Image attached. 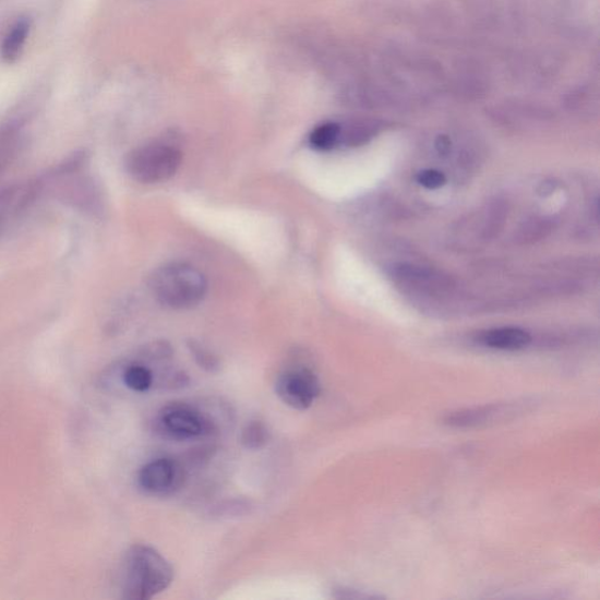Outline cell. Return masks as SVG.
<instances>
[{
    "mask_svg": "<svg viewBox=\"0 0 600 600\" xmlns=\"http://www.w3.org/2000/svg\"><path fill=\"white\" fill-rule=\"evenodd\" d=\"M172 579V566L152 547L134 545L124 557L122 568L124 599H151L168 589Z\"/></svg>",
    "mask_w": 600,
    "mask_h": 600,
    "instance_id": "obj_1",
    "label": "cell"
},
{
    "mask_svg": "<svg viewBox=\"0 0 600 600\" xmlns=\"http://www.w3.org/2000/svg\"><path fill=\"white\" fill-rule=\"evenodd\" d=\"M149 286L157 302L172 310L197 307L208 291L204 275L185 263H170L157 268Z\"/></svg>",
    "mask_w": 600,
    "mask_h": 600,
    "instance_id": "obj_2",
    "label": "cell"
},
{
    "mask_svg": "<svg viewBox=\"0 0 600 600\" xmlns=\"http://www.w3.org/2000/svg\"><path fill=\"white\" fill-rule=\"evenodd\" d=\"M182 163V153L171 145L149 144L132 151L125 157V170L140 183H161L176 176Z\"/></svg>",
    "mask_w": 600,
    "mask_h": 600,
    "instance_id": "obj_3",
    "label": "cell"
},
{
    "mask_svg": "<svg viewBox=\"0 0 600 600\" xmlns=\"http://www.w3.org/2000/svg\"><path fill=\"white\" fill-rule=\"evenodd\" d=\"M155 423L157 432L173 440H192L214 432V423L201 410L187 404L164 407Z\"/></svg>",
    "mask_w": 600,
    "mask_h": 600,
    "instance_id": "obj_4",
    "label": "cell"
},
{
    "mask_svg": "<svg viewBox=\"0 0 600 600\" xmlns=\"http://www.w3.org/2000/svg\"><path fill=\"white\" fill-rule=\"evenodd\" d=\"M276 393L287 406L297 410H307L320 397L321 383L317 375L309 369H291L278 376Z\"/></svg>",
    "mask_w": 600,
    "mask_h": 600,
    "instance_id": "obj_5",
    "label": "cell"
},
{
    "mask_svg": "<svg viewBox=\"0 0 600 600\" xmlns=\"http://www.w3.org/2000/svg\"><path fill=\"white\" fill-rule=\"evenodd\" d=\"M137 481L146 493L153 495L172 494L183 484L184 471L176 461L157 459L141 468Z\"/></svg>",
    "mask_w": 600,
    "mask_h": 600,
    "instance_id": "obj_6",
    "label": "cell"
},
{
    "mask_svg": "<svg viewBox=\"0 0 600 600\" xmlns=\"http://www.w3.org/2000/svg\"><path fill=\"white\" fill-rule=\"evenodd\" d=\"M519 410V404H496L476 408L456 410L447 415L444 422L455 429L480 428L508 416H515Z\"/></svg>",
    "mask_w": 600,
    "mask_h": 600,
    "instance_id": "obj_7",
    "label": "cell"
},
{
    "mask_svg": "<svg viewBox=\"0 0 600 600\" xmlns=\"http://www.w3.org/2000/svg\"><path fill=\"white\" fill-rule=\"evenodd\" d=\"M39 188L40 183L17 184L0 191V235L4 231L10 219L34 201Z\"/></svg>",
    "mask_w": 600,
    "mask_h": 600,
    "instance_id": "obj_8",
    "label": "cell"
},
{
    "mask_svg": "<svg viewBox=\"0 0 600 600\" xmlns=\"http://www.w3.org/2000/svg\"><path fill=\"white\" fill-rule=\"evenodd\" d=\"M531 336L519 327H500L485 331L478 337V341L489 349L500 351H519L531 344Z\"/></svg>",
    "mask_w": 600,
    "mask_h": 600,
    "instance_id": "obj_9",
    "label": "cell"
},
{
    "mask_svg": "<svg viewBox=\"0 0 600 600\" xmlns=\"http://www.w3.org/2000/svg\"><path fill=\"white\" fill-rule=\"evenodd\" d=\"M29 31L28 19L19 20L9 31L2 45V58L8 64H12L22 55Z\"/></svg>",
    "mask_w": 600,
    "mask_h": 600,
    "instance_id": "obj_10",
    "label": "cell"
},
{
    "mask_svg": "<svg viewBox=\"0 0 600 600\" xmlns=\"http://www.w3.org/2000/svg\"><path fill=\"white\" fill-rule=\"evenodd\" d=\"M375 130L376 124L365 120H356L340 124L339 145L356 147L365 144L372 137Z\"/></svg>",
    "mask_w": 600,
    "mask_h": 600,
    "instance_id": "obj_11",
    "label": "cell"
},
{
    "mask_svg": "<svg viewBox=\"0 0 600 600\" xmlns=\"http://www.w3.org/2000/svg\"><path fill=\"white\" fill-rule=\"evenodd\" d=\"M340 123L325 122L314 129L309 142L312 148L317 151H331L339 146Z\"/></svg>",
    "mask_w": 600,
    "mask_h": 600,
    "instance_id": "obj_12",
    "label": "cell"
},
{
    "mask_svg": "<svg viewBox=\"0 0 600 600\" xmlns=\"http://www.w3.org/2000/svg\"><path fill=\"white\" fill-rule=\"evenodd\" d=\"M394 274H396V276L404 281L419 287L435 286V283L440 279L439 276L428 271V268L407 264H401L394 267Z\"/></svg>",
    "mask_w": 600,
    "mask_h": 600,
    "instance_id": "obj_13",
    "label": "cell"
},
{
    "mask_svg": "<svg viewBox=\"0 0 600 600\" xmlns=\"http://www.w3.org/2000/svg\"><path fill=\"white\" fill-rule=\"evenodd\" d=\"M21 146V134L17 130L9 128L0 131V173L17 156Z\"/></svg>",
    "mask_w": 600,
    "mask_h": 600,
    "instance_id": "obj_14",
    "label": "cell"
},
{
    "mask_svg": "<svg viewBox=\"0 0 600 600\" xmlns=\"http://www.w3.org/2000/svg\"><path fill=\"white\" fill-rule=\"evenodd\" d=\"M271 440V432L261 421L249 422L241 433L242 445L247 449L257 451L267 445Z\"/></svg>",
    "mask_w": 600,
    "mask_h": 600,
    "instance_id": "obj_15",
    "label": "cell"
},
{
    "mask_svg": "<svg viewBox=\"0 0 600 600\" xmlns=\"http://www.w3.org/2000/svg\"><path fill=\"white\" fill-rule=\"evenodd\" d=\"M123 382L125 386L134 392L144 393L147 392L153 383V372L145 365L134 364L125 369L123 373Z\"/></svg>",
    "mask_w": 600,
    "mask_h": 600,
    "instance_id": "obj_16",
    "label": "cell"
},
{
    "mask_svg": "<svg viewBox=\"0 0 600 600\" xmlns=\"http://www.w3.org/2000/svg\"><path fill=\"white\" fill-rule=\"evenodd\" d=\"M188 346L200 368L208 372H216L219 369L218 359L211 351L205 350L201 344L192 340Z\"/></svg>",
    "mask_w": 600,
    "mask_h": 600,
    "instance_id": "obj_17",
    "label": "cell"
},
{
    "mask_svg": "<svg viewBox=\"0 0 600 600\" xmlns=\"http://www.w3.org/2000/svg\"><path fill=\"white\" fill-rule=\"evenodd\" d=\"M418 182L428 189H437L445 185L447 179L444 172L435 169L423 170L418 176Z\"/></svg>",
    "mask_w": 600,
    "mask_h": 600,
    "instance_id": "obj_18",
    "label": "cell"
},
{
    "mask_svg": "<svg viewBox=\"0 0 600 600\" xmlns=\"http://www.w3.org/2000/svg\"><path fill=\"white\" fill-rule=\"evenodd\" d=\"M435 148L442 156H446L452 151V141L447 135H439L435 140Z\"/></svg>",
    "mask_w": 600,
    "mask_h": 600,
    "instance_id": "obj_19",
    "label": "cell"
}]
</instances>
